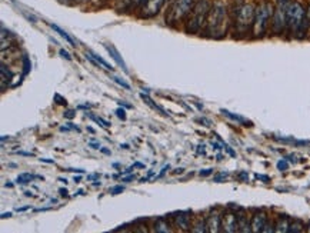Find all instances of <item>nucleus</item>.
I'll use <instances>...</instances> for the list:
<instances>
[{
  "label": "nucleus",
  "instance_id": "f257e3e1",
  "mask_svg": "<svg viewBox=\"0 0 310 233\" xmlns=\"http://www.w3.org/2000/svg\"><path fill=\"white\" fill-rule=\"evenodd\" d=\"M228 30V10L223 3H214L206 22V33L213 39H222Z\"/></svg>",
  "mask_w": 310,
  "mask_h": 233
},
{
  "label": "nucleus",
  "instance_id": "f03ea898",
  "mask_svg": "<svg viewBox=\"0 0 310 233\" xmlns=\"http://www.w3.org/2000/svg\"><path fill=\"white\" fill-rule=\"evenodd\" d=\"M308 22H309V17L300 3L294 1L286 6V26L290 29V32L296 37L302 39L306 34Z\"/></svg>",
  "mask_w": 310,
  "mask_h": 233
},
{
  "label": "nucleus",
  "instance_id": "7ed1b4c3",
  "mask_svg": "<svg viewBox=\"0 0 310 233\" xmlns=\"http://www.w3.org/2000/svg\"><path fill=\"white\" fill-rule=\"evenodd\" d=\"M212 6L209 0H199L195 3L192 12L189 13L187 22H186V32L187 33H197L203 25H206L207 22V16L210 12Z\"/></svg>",
  "mask_w": 310,
  "mask_h": 233
},
{
  "label": "nucleus",
  "instance_id": "20e7f679",
  "mask_svg": "<svg viewBox=\"0 0 310 233\" xmlns=\"http://www.w3.org/2000/svg\"><path fill=\"white\" fill-rule=\"evenodd\" d=\"M193 6H195V0H173L169 9V13L166 15V23L173 25L183 20L184 17L189 16Z\"/></svg>",
  "mask_w": 310,
  "mask_h": 233
},
{
  "label": "nucleus",
  "instance_id": "39448f33",
  "mask_svg": "<svg viewBox=\"0 0 310 233\" xmlns=\"http://www.w3.org/2000/svg\"><path fill=\"white\" fill-rule=\"evenodd\" d=\"M272 15H273V7L269 3H263L256 9L255 23H253V33H255V36H258V37L263 36V33L266 32L267 22L272 17Z\"/></svg>",
  "mask_w": 310,
  "mask_h": 233
},
{
  "label": "nucleus",
  "instance_id": "423d86ee",
  "mask_svg": "<svg viewBox=\"0 0 310 233\" xmlns=\"http://www.w3.org/2000/svg\"><path fill=\"white\" fill-rule=\"evenodd\" d=\"M255 13H256V10L252 4L240 6V9L237 10V16H236V26L240 33H246L249 30V27L253 26Z\"/></svg>",
  "mask_w": 310,
  "mask_h": 233
},
{
  "label": "nucleus",
  "instance_id": "0eeeda50",
  "mask_svg": "<svg viewBox=\"0 0 310 233\" xmlns=\"http://www.w3.org/2000/svg\"><path fill=\"white\" fill-rule=\"evenodd\" d=\"M164 3H166V0H147L146 3L142 6V13H140V16L146 17V19L147 17L156 16V15L162 10Z\"/></svg>",
  "mask_w": 310,
  "mask_h": 233
},
{
  "label": "nucleus",
  "instance_id": "6e6552de",
  "mask_svg": "<svg viewBox=\"0 0 310 233\" xmlns=\"http://www.w3.org/2000/svg\"><path fill=\"white\" fill-rule=\"evenodd\" d=\"M286 26V7L284 4H279L278 10L273 15V30L280 33Z\"/></svg>",
  "mask_w": 310,
  "mask_h": 233
},
{
  "label": "nucleus",
  "instance_id": "1a4fd4ad",
  "mask_svg": "<svg viewBox=\"0 0 310 233\" xmlns=\"http://www.w3.org/2000/svg\"><path fill=\"white\" fill-rule=\"evenodd\" d=\"M222 228L225 232H237L239 231V223H237V216L232 212H228L222 216Z\"/></svg>",
  "mask_w": 310,
  "mask_h": 233
},
{
  "label": "nucleus",
  "instance_id": "9d476101",
  "mask_svg": "<svg viewBox=\"0 0 310 233\" xmlns=\"http://www.w3.org/2000/svg\"><path fill=\"white\" fill-rule=\"evenodd\" d=\"M267 223V217L264 213H256L252 217V232H263Z\"/></svg>",
  "mask_w": 310,
  "mask_h": 233
},
{
  "label": "nucleus",
  "instance_id": "9b49d317",
  "mask_svg": "<svg viewBox=\"0 0 310 233\" xmlns=\"http://www.w3.org/2000/svg\"><path fill=\"white\" fill-rule=\"evenodd\" d=\"M104 46V49L109 52V54H110V57L113 59L114 62L119 65V66H122V69L128 73V66H126V63H125V60L122 59V56H120V53H119V50L114 48L113 45H103Z\"/></svg>",
  "mask_w": 310,
  "mask_h": 233
},
{
  "label": "nucleus",
  "instance_id": "f8f14e48",
  "mask_svg": "<svg viewBox=\"0 0 310 233\" xmlns=\"http://www.w3.org/2000/svg\"><path fill=\"white\" fill-rule=\"evenodd\" d=\"M206 223H207V232H219L222 228V216H219L217 213H212L209 215Z\"/></svg>",
  "mask_w": 310,
  "mask_h": 233
},
{
  "label": "nucleus",
  "instance_id": "ddd939ff",
  "mask_svg": "<svg viewBox=\"0 0 310 233\" xmlns=\"http://www.w3.org/2000/svg\"><path fill=\"white\" fill-rule=\"evenodd\" d=\"M86 57H87V59H90L95 65H100V66H103L106 70H113V66H112V65H109L106 60H103L102 57H99L98 54H95V53H90V52H89V53H86Z\"/></svg>",
  "mask_w": 310,
  "mask_h": 233
},
{
  "label": "nucleus",
  "instance_id": "4468645a",
  "mask_svg": "<svg viewBox=\"0 0 310 233\" xmlns=\"http://www.w3.org/2000/svg\"><path fill=\"white\" fill-rule=\"evenodd\" d=\"M237 223H239V232H250L252 231V223L249 222L246 215H239Z\"/></svg>",
  "mask_w": 310,
  "mask_h": 233
},
{
  "label": "nucleus",
  "instance_id": "2eb2a0df",
  "mask_svg": "<svg viewBox=\"0 0 310 233\" xmlns=\"http://www.w3.org/2000/svg\"><path fill=\"white\" fill-rule=\"evenodd\" d=\"M49 26H50V27H52V29H53V30H54V32H57V33L60 34V36H62L63 39H65L66 42H67V43H69L70 46H76L75 40H73V39H72V37H70L69 34L66 33L63 29H60V27H59L57 25H53V23H49Z\"/></svg>",
  "mask_w": 310,
  "mask_h": 233
},
{
  "label": "nucleus",
  "instance_id": "dca6fc26",
  "mask_svg": "<svg viewBox=\"0 0 310 233\" xmlns=\"http://www.w3.org/2000/svg\"><path fill=\"white\" fill-rule=\"evenodd\" d=\"M13 78V75H12V72L6 67L4 63H1V87L4 89L6 87V82H9L10 79Z\"/></svg>",
  "mask_w": 310,
  "mask_h": 233
},
{
  "label": "nucleus",
  "instance_id": "f3484780",
  "mask_svg": "<svg viewBox=\"0 0 310 233\" xmlns=\"http://www.w3.org/2000/svg\"><path fill=\"white\" fill-rule=\"evenodd\" d=\"M222 113L225 115V116L230 117V119H233V120H236V122H239V123H243L245 126H252V122H247L246 119H243L242 116H237V115H233L232 112H229V110H222Z\"/></svg>",
  "mask_w": 310,
  "mask_h": 233
},
{
  "label": "nucleus",
  "instance_id": "a211bd4d",
  "mask_svg": "<svg viewBox=\"0 0 310 233\" xmlns=\"http://www.w3.org/2000/svg\"><path fill=\"white\" fill-rule=\"evenodd\" d=\"M176 222H178L179 228H181V229H187V228H189V222H190V216H187V215H184V213H180V215L176 216Z\"/></svg>",
  "mask_w": 310,
  "mask_h": 233
},
{
  "label": "nucleus",
  "instance_id": "6ab92c4d",
  "mask_svg": "<svg viewBox=\"0 0 310 233\" xmlns=\"http://www.w3.org/2000/svg\"><path fill=\"white\" fill-rule=\"evenodd\" d=\"M155 231L156 232H170V228L167 225V222L164 219H159L156 223H155Z\"/></svg>",
  "mask_w": 310,
  "mask_h": 233
},
{
  "label": "nucleus",
  "instance_id": "aec40b11",
  "mask_svg": "<svg viewBox=\"0 0 310 233\" xmlns=\"http://www.w3.org/2000/svg\"><path fill=\"white\" fill-rule=\"evenodd\" d=\"M289 222H287V219L286 217H282L280 220L278 222V225H276V232H289Z\"/></svg>",
  "mask_w": 310,
  "mask_h": 233
},
{
  "label": "nucleus",
  "instance_id": "412c9836",
  "mask_svg": "<svg viewBox=\"0 0 310 233\" xmlns=\"http://www.w3.org/2000/svg\"><path fill=\"white\" fill-rule=\"evenodd\" d=\"M140 98H142V99L145 100V102H146V103H147V104H149V106H152V107H153L155 110H159V112H160L162 115H164V116L167 115V113L164 112V110H163V109H162V107H159L157 104H155V103H153V100L150 99V98H149L147 95H145V93H142V95H140Z\"/></svg>",
  "mask_w": 310,
  "mask_h": 233
},
{
  "label": "nucleus",
  "instance_id": "4be33fe9",
  "mask_svg": "<svg viewBox=\"0 0 310 233\" xmlns=\"http://www.w3.org/2000/svg\"><path fill=\"white\" fill-rule=\"evenodd\" d=\"M33 179H34V176L30 175V173H22V175H19L17 176V183L19 184H26L29 183V182H32Z\"/></svg>",
  "mask_w": 310,
  "mask_h": 233
},
{
  "label": "nucleus",
  "instance_id": "5701e85b",
  "mask_svg": "<svg viewBox=\"0 0 310 233\" xmlns=\"http://www.w3.org/2000/svg\"><path fill=\"white\" fill-rule=\"evenodd\" d=\"M192 232H207V223L203 222V220L199 222V223H196V225L193 226Z\"/></svg>",
  "mask_w": 310,
  "mask_h": 233
},
{
  "label": "nucleus",
  "instance_id": "b1692460",
  "mask_svg": "<svg viewBox=\"0 0 310 233\" xmlns=\"http://www.w3.org/2000/svg\"><path fill=\"white\" fill-rule=\"evenodd\" d=\"M112 80H113V82H116V83L119 84V86L125 87L126 90H130V84L126 83V82H125V80H122L120 78H116V76H112Z\"/></svg>",
  "mask_w": 310,
  "mask_h": 233
},
{
  "label": "nucleus",
  "instance_id": "393cba45",
  "mask_svg": "<svg viewBox=\"0 0 310 233\" xmlns=\"http://www.w3.org/2000/svg\"><path fill=\"white\" fill-rule=\"evenodd\" d=\"M302 228H303V225H302V223H299V222H297V223H292V225L289 226V232H293V233L302 232V231H303Z\"/></svg>",
  "mask_w": 310,
  "mask_h": 233
},
{
  "label": "nucleus",
  "instance_id": "a878e982",
  "mask_svg": "<svg viewBox=\"0 0 310 233\" xmlns=\"http://www.w3.org/2000/svg\"><path fill=\"white\" fill-rule=\"evenodd\" d=\"M89 117H90V119H93V120H95V122H98V123H102V126H104V128H109V126H110V123H109V122H106V120H103L102 117L95 116V115H89Z\"/></svg>",
  "mask_w": 310,
  "mask_h": 233
},
{
  "label": "nucleus",
  "instance_id": "bb28decb",
  "mask_svg": "<svg viewBox=\"0 0 310 233\" xmlns=\"http://www.w3.org/2000/svg\"><path fill=\"white\" fill-rule=\"evenodd\" d=\"M123 190H125V187H123L122 184H119V186H114V187L110 189V193H112V195H119V193H122Z\"/></svg>",
  "mask_w": 310,
  "mask_h": 233
},
{
  "label": "nucleus",
  "instance_id": "cd10ccee",
  "mask_svg": "<svg viewBox=\"0 0 310 233\" xmlns=\"http://www.w3.org/2000/svg\"><path fill=\"white\" fill-rule=\"evenodd\" d=\"M287 167H289V163L286 162V160H279L278 162V169L279 170H287Z\"/></svg>",
  "mask_w": 310,
  "mask_h": 233
},
{
  "label": "nucleus",
  "instance_id": "c85d7f7f",
  "mask_svg": "<svg viewBox=\"0 0 310 233\" xmlns=\"http://www.w3.org/2000/svg\"><path fill=\"white\" fill-rule=\"evenodd\" d=\"M23 63H25V73H29V70H30V62H29V57L27 56L23 57Z\"/></svg>",
  "mask_w": 310,
  "mask_h": 233
},
{
  "label": "nucleus",
  "instance_id": "c756f323",
  "mask_svg": "<svg viewBox=\"0 0 310 233\" xmlns=\"http://www.w3.org/2000/svg\"><path fill=\"white\" fill-rule=\"evenodd\" d=\"M228 178V173H220V175H217L216 178H214V182H217V183H220L223 179H226Z\"/></svg>",
  "mask_w": 310,
  "mask_h": 233
},
{
  "label": "nucleus",
  "instance_id": "7c9ffc66",
  "mask_svg": "<svg viewBox=\"0 0 310 233\" xmlns=\"http://www.w3.org/2000/svg\"><path fill=\"white\" fill-rule=\"evenodd\" d=\"M116 115H117V117H120L122 120H126V112L123 109H117L116 110Z\"/></svg>",
  "mask_w": 310,
  "mask_h": 233
},
{
  "label": "nucleus",
  "instance_id": "2f4dec72",
  "mask_svg": "<svg viewBox=\"0 0 310 233\" xmlns=\"http://www.w3.org/2000/svg\"><path fill=\"white\" fill-rule=\"evenodd\" d=\"M59 54H60L62 57H65V59H67V60H72V57H70V54H69V53H67L66 50L60 49V50H59Z\"/></svg>",
  "mask_w": 310,
  "mask_h": 233
},
{
  "label": "nucleus",
  "instance_id": "473e14b6",
  "mask_svg": "<svg viewBox=\"0 0 310 233\" xmlns=\"http://www.w3.org/2000/svg\"><path fill=\"white\" fill-rule=\"evenodd\" d=\"M54 100H56V103H59V104H66V103H67L66 99H62V98H60V95H54Z\"/></svg>",
  "mask_w": 310,
  "mask_h": 233
},
{
  "label": "nucleus",
  "instance_id": "72a5a7b5",
  "mask_svg": "<svg viewBox=\"0 0 310 233\" xmlns=\"http://www.w3.org/2000/svg\"><path fill=\"white\" fill-rule=\"evenodd\" d=\"M213 169H205V170H200V176H209L212 175Z\"/></svg>",
  "mask_w": 310,
  "mask_h": 233
},
{
  "label": "nucleus",
  "instance_id": "f704fd0d",
  "mask_svg": "<svg viewBox=\"0 0 310 233\" xmlns=\"http://www.w3.org/2000/svg\"><path fill=\"white\" fill-rule=\"evenodd\" d=\"M75 115H76V113H75L73 110H67V112L65 113V116L67 117V119H73V117H75Z\"/></svg>",
  "mask_w": 310,
  "mask_h": 233
},
{
  "label": "nucleus",
  "instance_id": "c9c22d12",
  "mask_svg": "<svg viewBox=\"0 0 310 233\" xmlns=\"http://www.w3.org/2000/svg\"><path fill=\"white\" fill-rule=\"evenodd\" d=\"M256 178H258V179H261V181H264V183H267V182L270 181L267 176H261V175H256Z\"/></svg>",
  "mask_w": 310,
  "mask_h": 233
},
{
  "label": "nucleus",
  "instance_id": "e433bc0d",
  "mask_svg": "<svg viewBox=\"0 0 310 233\" xmlns=\"http://www.w3.org/2000/svg\"><path fill=\"white\" fill-rule=\"evenodd\" d=\"M27 209H30V206H25V207H17V212H25V210H27Z\"/></svg>",
  "mask_w": 310,
  "mask_h": 233
},
{
  "label": "nucleus",
  "instance_id": "4c0bfd02",
  "mask_svg": "<svg viewBox=\"0 0 310 233\" xmlns=\"http://www.w3.org/2000/svg\"><path fill=\"white\" fill-rule=\"evenodd\" d=\"M17 155H22V156H33V153H26V152H17Z\"/></svg>",
  "mask_w": 310,
  "mask_h": 233
},
{
  "label": "nucleus",
  "instance_id": "58836bf2",
  "mask_svg": "<svg viewBox=\"0 0 310 233\" xmlns=\"http://www.w3.org/2000/svg\"><path fill=\"white\" fill-rule=\"evenodd\" d=\"M69 172H78V173H83L84 170H82V169H69Z\"/></svg>",
  "mask_w": 310,
  "mask_h": 233
},
{
  "label": "nucleus",
  "instance_id": "ea45409f",
  "mask_svg": "<svg viewBox=\"0 0 310 233\" xmlns=\"http://www.w3.org/2000/svg\"><path fill=\"white\" fill-rule=\"evenodd\" d=\"M225 148H226V150H228V153H229V155H230V156H234V152L230 149L229 146H225Z\"/></svg>",
  "mask_w": 310,
  "mask_h": 233
},
{
  "label": "nucleus",
  "instance_id": "a19ab883",
  "mask_svg": "<svg viewBox=\"0 0 310 233\" xmlns=\"http://www.w3.org/2000/svg\"><path fill=\"white\" fill-rule=\"evenodd\" d=\"M146 1H147V0H136V3H137L139 6H143V4H145Z\"/></svg>",
  "mask_w": 310,
  "mask_h": 233
},
{
  "label": "nucleus",
  "instance_id": "79ce46f5",
  "mask_svg": "<svg viewBox=\"0 0 310 233\" xmlns=\"http://www.w3.org/2000/svg\"><path fill=\"white\" fill-rule=\"evenodd\" d=\"M59 192H60V195H62V196H67V190H66V189H60Z\"/></svg>",
  "mask_w": 310,
  "mask_h": 233
},
{
  "label": "nucleus",
  "instance_id": "37998d69",
  "mask_svg": "<svg viewBox=\"0 0 310 233\" xmlns=\"http://www.w3.org/2000/svg\"><path fill=\"white\" fill-rule=\"evenodd\" d=\"M90 146H92L93 149H100V146H99L98 143H90Z\"/></svg>",
  "mask_w": 310,
  "mask_h": 233
},
{
  "label": "nucleus",
  "instance_id": "c03bdc74",
  "mask_svg": "<svg viewBox=\"0 0 310 233\" xmlns=\"http://www.w3.org/2000/svg\"><path fill=\"white\" fill-rule=\"evenodd\" d=\"M12 216V213L9 212V213H1V219H4V217H10Z\"/></svg>",
  "mask_w": 310,
  "mask_h": 233
},
{
  "label": "nucleus",
  "instance_id": "a18cd8bd",
  "mask_svg": "<svg viewBox=\"0 0 310 233\" xmlns=\"http://www.w3.org/2000/svg\"><path fill=\"white\" fill-rule=\"evenodd\" d=\"M133 179H134V176H129V178H126V179H123V181H125V182H130Z\"/></svg>",
  "mask_w": 310,
  "mask_h": 233
},
{
  "label": "nucleus",
  "instance_id": "49530a36",
  "mask_svg": "<svg viewBox=\"0 0 310 233\" xmlns=\"http://www.w3.org/2000/svg\"><path fill=\"white\" fill-rule=\"evenodd\" d=\"M42 162H46V163H54L53 160H49V159H40Z\"/></svg>",
  "mask_w": 310,
  "mask_h": 233
},
{
  "label": "nucleus",
  "instance_id": "de8ad7c7",
  "mask_svg": "<svg viewBox=\"0 0 310 233\" xmlns=\"http://www.w3.org/2000/svg\"><path fill=\"white\" fill-rule=\"evenodd\" d=\"M278 1H279V4H286L289 0H278Z\"/></svg>",
  "mask_w": 310,
  "mask_h": 233
},
{
  "label": "nucleus",
  "instance_id": "09e8293b",
  "mask_svg": "<svg viewBox=\"0 0 310 233\" xmlns=\"http://www.w3.org/2000/svg\"><path fill=\"white\" fill-rule=\"evenodd\" d=\"M308 17H309V20H310V9H309V12H308Z\"/></svg>",
  "mask_w": 310,
  "mask_h": 233
},
{
  "label": "nucleus",
  "instance_id": "8fccbe9b",
  "mask_svg": "<svg viewBox=\"0 0 310 233\" xmlns=\"http://www.w3.org/2000/svg\"><path fill=\"white\" fill-rule=\"evenodd\" d=\"M63 1H69V0H63Z\"/></svg>",
  "mask_w": 310,
  "mask_h": 233
},
{
  "label": "nucleus",
  "instance_id": "3c124183",
  "mask_svg": "<svg viewBox=\"0 0 310 233\" xmlns=\"http://www.w3.org/2000/svg\"><path fill=\"white\" fill-rule=\"evenodd\" d=\"M309 231H310V223H309Z\"/></svg>",
  "mask_w": 310,
  "mask_h": 233
}]
</instances>
